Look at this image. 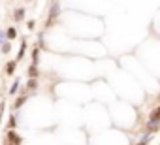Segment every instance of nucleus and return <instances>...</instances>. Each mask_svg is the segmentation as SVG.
Listing matches in <instances>:
<instances>
[{
  "mask_svg": "<svg viewBox=\"0 0 160 145\" xmlns=\"http://www.w3.org/2000/svg\"><path fill=\"white\" fill-rule=\"evenodd\" d=\"M158 128H160V106H156V108L151 111L149 121H147V125H145V130H149L151 134L158 132Z\"/></svg>",
  "mask_w": 160,
  "mask_h": 145,
  "instance_id": "nucleus-1",
  "label": "nucleus"
},
{
  "mask_svg": "<svg viewBox=\"0 0 160 145\" xmlns=\"http://www.w3.org/2000/svg\"><path fill=\"white\" fill-rule=\"evenodd\" d=\"M58 15H60V4H58V2H53V6H51V10H49V19L45 21V29H47L49 25H53V21H55Z\"/></svg>",
  "mask_w": 160,
  "mask_h": 145,
  "instance_id": "nucleus-2",
  "label": "nucleus"
},
{
  "mask_svg": "<svg viewBox=\"0 0 160 145\" xmlns=\"http://www.w3.org/2000/svg\"><path fill=\"white\" fill-rule=\"evenodd\" d=\"M28 92H21L19 96H17V98H15V102H13V109H21L23 106H25V102L28 100Z\"/></svg>",
  "mask_w": 160,
  "mask_h": 145,
  "instance_id": "nucleus-3",
  "label": "nucleus"
},
{
  "mask_svg": "<svg viewBox=\"0 0 160 145\" xmlns=\"http://www.w3.org/2000/svg\"><path fill=\"white\" fill-rule=\"evenodd\" d=\"M6 141H8V143H11V145H19V143H21V136L11 128V130L8 132V136H6Z\"/></svg>",
  "mask_w": 160,
  "mask_h": 145,
  "instance_id": "nucleus-4",
  "label": "nucleus"
},
{
  "mask_svg": "<svg viewBox=\"0 0 160 145\" xmlns=\"http://www.w3.org/2000/svg\"><path fill=\"white\" fill-rule=\"evenodd\" d=\"M36 89H38V79H36V77H30V79L27 81V85H25V92L32 94V90H36Z\"/></svg>",
  "mask_w": 160,
  "mask_h": 145,
  "instance_id": "nucleus-5",
  "label": "nucleus"
},
{
  "mask_svg": "<svg viewBox=\"0 0 160 145\" xmlns=\"http://www.w3.org/2000/svg\"><path fill=\"white\" fill-rule=\"evenodd\" d=\"M15 38H17V27H8V29H6V40L11 42V40H15Z\"/></svg>",
  "mask_w": 160,
  "mask_h": 145,
  "instance_id": "nucleus-6",
  "label": "nucleus"
},
{
  "mask_svg": "<svg viewBox=\"0 0 160 145\" xmlns=\"http://www.w3.org/2000/svg\"><path fill=\"white\" fill-rule=\"evenodd\" d=\"M25 13H27V11H25V8H17V10L13 11V19H15L17 23H21L23 19H25Z\"/></svg>",
  "mask_w": 160,
  "mask_h": 145,
  "instance_id": "nucleus-7",
  "label": "nucleus"
},
{
  "mask_svg": "<svg viewBox=\"0 0 160 145\" xmlns=\"http://www.w3.org/2000/svg\"><path fill=\"white\" fill-rule=\"evenodd\" d=\"M19 89H21V79L17 77V79H13V83H11V87H10V94L13 96V94H17L19 92Z\"/></svg>",
  "mask_w": 160,
  "mask_h": 145,
  "instance_id": "nucleus-8",
  "label": "nucleus"
},
{
  "mask_svg": "<svg viewBox=\"0 0 160 145\" xmlns=\"http://www.w3.org/2000/svg\"><path fill=\"white\" fill-rule=\"evenodd\" d=\"M15 68H17V60L13 59V60H10V62L6 64V74H8V76H13V72H15Z\"/></svg>",
  "mask_w": 160,
  "mask_h": 145,
  "instance_id": "nucleus-9",
  "label": "nucleus"
},
{
  "mask_svg": "<svg viewBox=\"0 0 160 145\" xmlns=\"http://www.w3.org/2000/svg\"><path fill=\"white\" fill-rule=\"evenodd\" d=\"M25 51H27V42H23V43H21V49H19V53H17V59H15L17 62L23 60V57H25Z\"/></svg>",
  "mask_w": 160,
  "mask_h": 145,
  "instance_id": "nucleus-10",
  "label": "nucleus"
},
{
  "mask_svg": "<svg viewBox=\"0 0 160 145\" xmlns=\"http://www.w3.org/2000/svg\"><path fill=\"white\" fill-rule=\"evenodd\" d=\"M0 51H2L4 55H8V53L11 51V42H8V40H6V42H4L2 45H0Z\"/></svg>",
  "mask_w": 160,
  "mask_h": 145,
  "instance_id": "nucleus-11",
  "label": "nucleus"
},
{
  "mask_svg": "<svg viewBox=\"0 0 160 145\" xmlns=\"http://www.w3.org/2000/svg\"><path fill=\"white\" fill-rule=\"evenodd\" d=\"M38 66H34V64H30V68H28V77H36L38 79Z\"/></svg>",
  "mask_w": 160,
  "mask_h": 145,
  "instance_id": "nucleus-12",
  "label": "nucleus"
},
{
  "mask_svg": "<svg viewBox=\"0 0 160 145\" xmlns=\"http://www.w3.org/2000/svg\"><path fill=\"white\" fill-rule=\"evenodd\" d=\"M6 42V29H0V45Z\"/></svg>",
  "mask_w": 160,
  "mask_h": 145,
  "instance_id": "nucleus-13",
  "label": "nucleus"
},
{
  "mask_svg": "<svg viewBox=\"0 0 160 145\" xmlns=\"http://www.w3.org/2000/svg\"><path fill=\"white\" fill-rule=\"evenodd\" d=\"M15 119H17L15 115H11V117H10V128H15V126H17V121H15Z\"/></svg>",
  "mask_w": 160,
  "mask_h": 145,
  "instance_id": "nucleus-14",
  "label": "nucleus"
},
{
  "mask_svg": "<svg viewBox=\"0 0 160 145\" xmlns=\"http://www.w3.org/2000/svg\"><path fill=\"white\" fill-rule=\"evenodd\" d=\"M2 115H4V102H0V125H2Z\"/></svg>",
  "mask_w": 160,
  "mask_h": 145,
  "instance_id": "nucleus-15",
  "label": "nucleus"
},
{
  "mask_svg": "<svg viewBox=\"0 0 160 145\" xmlns=\"http://www.w3.org/2000/svg\"><path fill=\"white\" fill-rule=\"evenodd\" d=\"M34 27H36L34 21H28V23H27V29H28V30H34Z\"/></svg>",
  "mask_w": 160,
  "mask_h": 145,
  "instance_id": "nucleus-16",
  "label": "nucleus"
},
{
  "mask_svg": "<svg viewBox=\"0 0 160 145\" xmlns=\"http://www.w3.org/2000/svg\"><path fill=\"white\" fill-rule=\"evenodd\" d=\"M158 98H160V96H158Z\"/></svg>",
  "mask_w": 160,
  "mask_h": 145,
  "instance_id": "nucleus-17",
  "label": "nucleus"
}]
</instances>
